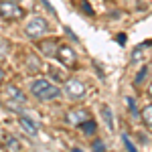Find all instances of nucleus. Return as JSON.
I'll return each instance as SVG.
<instances>
[{"instance_id": "obj_15", "label": "nucleus", "mask_w": 152, "mask_h": 152, "mask_svg": "<svg viewBox=\"0 0 152 152\" xmlns=\"http://www.w3.org/2000/svg\"><path fill=\"white\" fill-rule=\"evenodd\" d=\"M4 146H6L8 150H20V148H23V144L16 140L14 136H8V140H6V144H4Z\"/></svg>"}, {"instance_id": "obj_8", "label": "nucleus", "mask_w": 152, "mask_h": 152, "mask_svg": "<svg viewBox=\"0 0 152 152\" xmlns=\"http://www.w3.org/2000/svg\"><path fill=\"white\" fill-rule=\"evenodd\" d=\"M89 118H91V114H89L87 110H83V107L69 110V112H67V122L73 124V126H79V124H83V122H85V120H89Z\"/></svg>"}, {"instance_id": "obj_17", "label": "nucleus", "mask_w": 152, "mask_h": 152, "mask_svg": "<svg viewBox=\"0 0 152 152\" xmlns=\"http://www.w3.org/2000/svg\"><path fill=\"white\" fill-rule=\"evenodd\" d=\"M144 77H146V67H144V69H142L140 73H138V75H136V83H140L142 79H144Z\"/></svg>"}, {"instance_id": "obj_13", "label": "nucleus", "mask_w": 152, "mask_h": 152, "mask_svg": "<svg viewBox=\"0 0 152 152\" xmlns=\"http://www.w3.org/2000/svg\"><path fill=\"white\" fill-rule=\"evenodd\" d=\"M49 69V75L55 79V81H59V83H65L67 79H69V75L67 73H63V71H59L57 67H47Z\"/></svg>"}, {"instance_id": "obj_6", "label": "nucleus", "mask_w": 152, "mask_h": 152, "mask_svg": "<svg viewBox=\"0 0 152 152\" xmlns=\"http://www.w3.org/2000/svg\"><path fill=\"white\" fill-rule=\"evenodd\" d=\"M55 57L59 59V63H61V65H65V67H69V69L77 65V53H75L69 45H59Z\"/></svg>"}, {"instance_id": "obj_5", "label": "nucleus", "mask_w": 152, "mask_h": 152, "mask_svg": "<svg viewBox=\"0 0 152 152\" xmlns=\"http://www.w3.org/2000/svg\"><path fill=\"white\" fill-rule=\"evenodd\" d=\"M85 94H87V89H85L83 81L73 79V77H69V79L65 81V95H67L69 99L79 102V99H83V97H85Z\"/></svg>"}, {"instance_id": "obj_19", "label": "nucleus", "mask_w": 152, "mask_h": 152, "mask_svg": "<svg viewBox=\"0 0 152 152\" xmlns=\"http://www.w3.org/2000/svg\"><path fill=\"white\" fill-rule=\"evenodd\" d=\"M2 81H4V71L0 69V85H2Z\"/></svg>"}, {"instance_id": "obj_12", "label": "nucleus", "mask_w": 152, "mask_h": 152, "mask_svg": "<svg viewBox=\"0 0 152 152\" xmlns=\"http://www.w3.org/2000/svg\"><path fill=\"white\" fill-rule=\"evenodd\" d=\"M77 128L81 130L83 134H87V136H91V134H95V130H97V126H95V122H94V120L89 118V120H85L83 124H79Z\"/></svg>"}, {"instance_id": "obj_9", "label": "nucleus", "mask_w": 152, "mask_h": 152, "mask_svg": "<svg viewBox=\"0 0 152 152\" xmlns=\"http://www.w3.org/2000/svg\"><path fill=\"white\" fill-rule=\"evenodd\" d=\"M18 124H20V128H23L28 136H33V138H35L37 134H39V126H37L31 118H26V116H23V114H20V116H18Z\"/></svg>"}, {"instance_id": "obj_20", "label": "nucleus", "mask_w": 152, "mask_h": 152, "mask_svg": "<svg viewBox=\"0 0 152 152\" xmlns=\"http://www.w3.org/2000/svg\"><path fill=\"white\" fill-rule=\"evenodd\" d=\"M14 2H23V0H14Z\"/></svg>"}, {"instance_id": "obj_1", "label": "nucleus", "mask_w": 152, "mask_h": 152, "mask_svg": "<svg viewBox=\"0 0 152 152\" xmlns=\"http://www.w3.org/2000/svg\"><path fill=\"white\" fill-rule=\"evenodd\" d=\"M31 94L35 95L39 102H51V99H57L61 97V89L53 81H49L45 77H37L31 81Z\"/></svg>"}, {"instance_id": "obj_14", "label": "nucleus", "mask_w": 152, "mask_h": 152, "mask_svg": "<svg viewBox=\"0 0 152 152\" xmlns=\"http://www.w3.org/2000/svg\"><path fill=\"white\" fill-rule=\"evenodd\" d=\"M102 116H104V122L107 124V128L114 130V120H112V110H110V105H102Z\"/></svg>"}, {"instance_id": "obj_11", "label": "nucleus", "mask_w": 152, "mask_h": 152, "mask_svg": "<svg viewBox=\"0 0 152 152\" xmlns=\"http://www.w3.org/2000/svg\"><path fill=\"white\" fill-rule=\"evenodd\" d=\"M140 118H142V124H144L146 128L152 130V104H148V105H144V107H142Z\"/></svg>"}, {"instance_id": "obj_7", "label": "nucleus", "mask_w": 152, "mask_h": 152, "mask_svg": "<svg viewBox=\"0 0 152 152\" xmlns=\"http://www.w3.org/2000/svg\"><path fill=\"white\" fill-rule=\"evenodd\" d=\"M37 43V49L41 51V55L43 57H55V53H57V47H59V41L57 39H39L35 41Z\"/></svg>"}, {"instance_id": "obj_3", "label": "nucleus", "mask_w": 152, "mask_h": 152, "mask_svg": "<svg viewBox=\"0 0 152 152\" xmlns=\"http://www.w3.org/2000/svg\"><path fill=\"white\" fill-rule=\"evenodd\" d=\"M51 31V24L47 23L45 16H33L28 23H26V28H24V35L28 41H39Z\"/></svg>"}, {"instance_id": "obj_2", "label": "nucleus", "mask_w": 152, "mask_h": 152, "mask_svg": "<svg viewBox=\"0 0 152 152\" xmlns=\"http://www.w3.org/2000/svg\"><path fill=\"white\" fill-rule=\"evenodd\" d=\"M2 102L6 105V110L23 114V110L26 107V95L16 85H2Z\"/></svg>"}, {"instance_id": "obj_10", "label": "nucleus", "mask_w": 152, "mask_h": 152, "mask_svg": "<svg viewBox=\"0 0 152 152\" xmlns=\"http://www.w3.org/2000/svg\"><path fill=\"white\" fill-rule=\"evenodd\" d=\"M41 69H43L41 61H39L35 55H28V57H26V61H24V71H26L28 75H37Z\"/></svg>"}, {"instance_id": "obj_18", "label": "nucleus", "mask_w": 152, "mask_h": 152, "mask_svg": "<svg viewBox=\"0 0 152 152\" xmlns=\"http://www.w3.org/2000/svg\"><path fill=\"white\" fill-rule=\"evenodd\" d=\"M148 97H150V102H152V83L148 85Z\"/></svg>"}, {"instance_id": "obj_16", "label": "nucleus", "mask_w": 152, "mask_h": 152, "mask_svg": "<svg viewBox=\"0 0 152 152\" xmlns=\"http://www.w3.org/2000/svg\"><path fill=\"white\" fill-rule=\"evenodd\" d=\"M91 148H95V150H104L105 146H104V142H102V140H95L94 144H91Z\"/></svg>"}, {"instance_id": "obj_4", "label": "nucleus", "mask_w": 152, "mask_h": 152, "mask_svg": "<svg viewBox=\"0 0 152 152\" xmlns=\"http://www.w3.org/2000/svg\"><path fill=\"white\" fill-rule=\"evenodd\" d=\"M24 8L14 0H0V18L6 23H16L24 18Z\"/></svg>"}]
</instances>
